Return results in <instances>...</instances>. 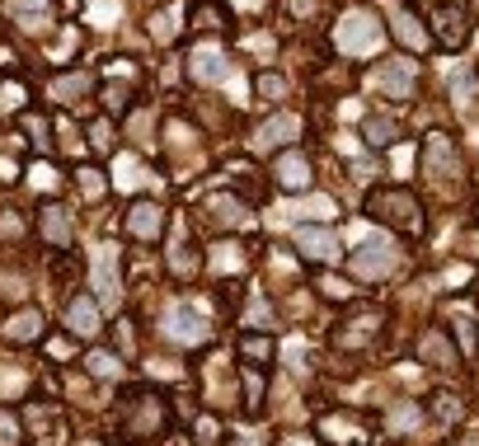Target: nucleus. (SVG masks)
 Returning <instances> with one entry per match:
<instances>
[{
	"label": "nucleus",
	"mask_w": 479,
	"mask_h": 446,
	"mask_svg": "<svg viewBox=\"0 0 479 446\" xmlns=\"http://www.w3.org/2000/svg\"><path fill=\"white\" fill-rule=\"evenodd\" d=\"M90 287L99 301H118L123 296V277H118V250L113 244H94V259H90Z\"/></svg>",
	"instance_id": "nucleus-4"
},
{
	"label": "nucleus",
	"mask_w": 479,
	"mask_h": 446,
	"mask_svg": "<svg viewBox=\"0 0 479 446\" xmlns=\"http://www.w3.org/2000/svg\"><path fill=\"white\" fill-rule=\"evenodd\" d=\"M437 418H442V423L460 418V404H456V394H437Z\"/></svg>",
	"instance_id": "nucleus-36"
},
{
	"label": "nucleus",
	"mask_w": 479,
	"mask_h": 446,
	"mask_svg": "<svg viewBox=\"0 0 479 446\" xmlns=\"http://www.w3.org/2000/svg\"><path fill=\"white\" fill-rule=\"evenodd\" d=\"M240 353H244V357H254V362H268V357H273V343L263 338V334H244Z\"/></svg>",
	"instance_id": "nucleus-30"
},
{
	"label": "nucleus",
	"mask_w": 479,
	"mask_h": 446,
	"mask_svg": "<svg viewBox=\"0 0 479 446\" xmlns=\"http://www.w3.org/2000/svg\"><path fill=\"white\" fill-rule=\"evenodd\" d=\"M14 442H20V427H14L10 414H0V446H14Z\"/></svg>",
	"instance_id": "nucleus-42"
},
{
	"label": "nucleus",
	"mask_w": 479,
	"mask_h": 446,
	"mask_svg": "<svg viewBox=\"0 0 479 446\" xmlns=\"http://www.w3.org/2000/svg\"><path fill=\"white\" fill-rule=\"evenodd\" d=\"M395 263H400V254H395V240L381 235V230H371V235H362L357 240V250H353V273L357 277H386Z\"/></svg>",
	"instance_id": "nucleus-2"
},
{
	"label": "nucleus",
	"mask_w": 479,
	"mask_h": 446,
	"mask_svg": "<svg viewBox=\"0 0 479 446\" xmlns=\"http://www.w3.org/2000/svg\"><path fill=\"white\" fill-rule=\"evenodd\" d=\"M207 207H212V217H217L221 226H240L244 221V207L236 203V197H212Z\"/></svg>",
	"instance_id": "nucleus-26"
},
{
	"label": "nucleus",
	"mask_w": 479,
	"mask_h": 446,
	"mask_svg": "<svg viewBox=\"0 0 479 446\" xmlns=\"http://www.w3.org/2000/svg\"><path fill=\"white\" fill-rule=\"evenodd\" d=\"M38 230L52 244H71V235H76V226H71V211L66 207H43V217H38Z\"/></svg>",
	"instance_id": "nucleus-16"
},
{
	"label": "nucleus",
	"mask_w": 479,
	"mask_h": 446,
	"mask_svg": "<svg viewBox=\"0 0 479 446\" xmlns=\"http://www.w3.org/2000/svg\"><path fill=\"white\" fill-rule=\"evenodd\" d=\"M433 20H437V38L447 43V47H456L460 38H466V28H460V24H466V14H460L456 5H437Z\"/></svg>",
	"instance_id": "nucleus-20"
},
{
	"label": "nucleus",
	"mask_w": 479,
	"mask_h": 446,
	"mask_svg": "<svg viewBox=\"0 0 479 446\" xmlns=\"http://www.w3.org/2000/svg\"><path fill=\"white\" fill-rule=\"evenodd\" d=\"M10 179H14V164H10L5 155H0V184H10Z\"/></svg>",
	"instance_id": "nucleus-52"
},
{
	"label": "nucleus",
	"mask_w": 479,
	"mask_h": 446,
	"mask_svg": "<svg viewBox=\"0 0 479 446\" xmlns=\"http://www.w3.org/2000/svg\"><path fill=\"white\" fill-rule=\"evenodd\" d=\"M250 320H259V329H268V324H273V315H268V301H254V306H250Z\"/></svg>",
	"instance_id": "nucleus-45"
},
{
	"label": "nucleus",
	"mask_w": 479,
	"mask_h": 446,
	"mask_svg": "<svg viewBox=\"0 0 479 446\" xmlns=\"http://www.w3.org/2000/svg\"><path fill=\"white\" fill-rule=\"evenodd\" d=\"M367 141L371 146H390L395 141V123L390 118H367Z\"/></svg>",
	"instance_id": "nucleus-31"
},
{
	"label": "nucleus",
	"mask_w": 479,
	"mask_h": 446,
	"mask_svg": "<svg viewBox=\"0 0 479 446\" xmlns=\"http://www.w3.org/2000/svg\"><path fill=\"white\" fill-rule=\"evenodd\" d=\"M324 433L334 437V442H357V427H353V423H343V418H329V423H324Z\"/></svg>",
	"instance_id": "nucleus-34"
},
{
	"label": "nucleus",
	"mask_w": 479,
	"mask_h": 446,
	"mask_svg": "<svg viewBox=\"0 0 479 446\" xmlns=\"http://www.w3.org/2000/svg\"><path fill=\"white\" fill-rule=\"evenodd\" d=\"M353 174H357V179H371V174H376V164H367V160H353Z\"/></svg>",
	"instance_id": "nucleus-50"
},
{
	"label": "nucleus",
	"mask_w": 479,
	"mask_h": 446,
	"mask_svg": "<svg viewBox=\"0 0 479 446\" xmlns=\"http://www.w3.org/2000/svg\"><path fill=\"white\" fill-rule=\"evenodd\" d=\"M287 10H291V14H301V20H306V14H315V0H287Z\"/></svg>",
	"instance_id": "nucleus-47"
},
{
	"label": "nucleus",
	"mask_w": 479,
	"mask_h": 446,
	"mask_svg": "<svg viewBox=\"0 0 479 446\" xmlns=\"http://www.w3.org/2000/svg\"><path fill=\"white\" fill-rule=\"evenodd\" d=\"M296 137H301V118H296V113H273V118L254 131V151L268 155V151H277V146H287Z\"/></svg>",
	"instance_id": "nucleus-7"
},
{
	"label": "nucleus",
	"mask_w": 479,
	"mask_h": 446,
	"mask_svg": "<svg viewBox=\"0 0 479 446\" xmlns=\"http://www.w3.org/2000/svg\"><path fill=\"white\" fill-rule=\"evenodd\" d=\"M381 24H376V14H367V10H348L343 20L334 24V47L343 57H371L376 47H381Z\"/></svg>",
	"instance_id": "nucleus-1"
},
{
	"label": "nucleus",
	"mask_w": 479,
	"mask_h": 446,
	"mask_svg": "<svg viewBox=\"0 0 479 446\" xmlns=\"http://www.w3.org/2000/svg\"><path fill=\"white\" fill-rule=\"evenodd\" d=\"M423 357H427V362H437V367H447V362H451L456 353L447 348V338H442V334H427V338H423Z\"/></svg>",
	"instance_id": "nucleus-28"
},
{
	"label": "nucleus",
	"mask_w": 479,
	"mask_h": 446,
	"mask_svg": "<svg viewBox=\"0 0 479 446\" xmlns=\"http://www.w3.org/2000/svg\"><path fill=\"white\" fill-rule=\"evenodd\" d=\"M170 268H174L179 277H188V273H197V259H193V250H188L184 230H179V235H174V244H170Z\"/></svg>",
	"instance_id": "nucleus-24"
},
{
	"label": "nucleus",
	"mask_w": 479,
	"mask_h": 446,
	"mask_svg": "<svg viewBox=\"0 0 479 446\" xmlns=\"http://www.w3.org/2000/svg\"><path fill=\"white\" fill-rule=\"evenodd\" d=\"M386 14H390V28H395V38H400L404 47H414V52H419V47H427V28L414 20V14H409L404 5H395V0H390V5H386Z\"/></svg>",
	"instance_id": "nucleus-14"
},
{
	"label": "nucleus",
	"mask_w": 479,
	"mask_h": 446,
	"mask_svg": "<svg viewBox=\"0 0 479 446\" xmlns=\"http://www.w3.org/2000/svg\"><path fill=\"white\" fill-rule=\"evenodd\" d=\"M5 14L20 28L38 33V28H47V20H52V0H5Z\"/></svg>",
	"instance_id": "nucleus-13"
},
{
	"label": "nucleus",
	"mask_w": 479,
	"mask_h": 446,
	"mask_svg": "<svg viewBox=\"0 0 479 446\" xmlns=\"http://www.w3.org/2000/svg\"><path fill=\"white\" fill-rule=\"evenodd\" d=\"M197 433H203V446H212V442H217V423H212V418H207L203 427H197Z\"/></svg>",
	"instance_id": "nucleus-49"
},
{
	"label": "nucleus",
	"mask_w": 479,
	"mask_h": 446,
	"mask_svg": "<svg viewBox=\"0 0 479 446\" xmlns=\"http://www.w3.org/2000/svg\"><path fill=\"white\" fill-rule=\"evenodd\" d=\"M118 14H123V0H90L85 20L94 28H113V24H118Z\"/></svg>",
	"instance_id": "nucleus-23"
},
{
	"label": "nucleus",
	"mask_w": 479,
	"mask_h": 446,
	"mask_svg": "<svg viewBox=\"0 0 479 446\" xmlns=\"http://www.w3.org/2000/svg\"><path fill=\"white\" fill-rule=\"evenodd\" d=\"M277 184L291 188V193L310 188V160L306 155H283V160H277Z\"/></svg>",
	"instance_id": "nucleus-17"
},
{
	"label": "nucleus",
	"mask_w": 479,
	"mask_h": 446,
	"mask_svg": "<svg viewBox=\"0 0 479 446\" xmlns=\"http://www.w3.org/2000/svg\"><path fill=\"white\" fill-rule=\"evenodd\" d=\"M287 217H291V221H296V217H301V221H329V217H334V197H324V193L301 197V203H291Z\"/></svg>",
	"instance_id": "nucleus-21"
},
{
	"label": "nucleus",
	"mask_w": 479,
	"mask_h": 446,
	"mask_svg": "<svg viewBox=\"0 0 479 446\" xmlns=\"http://www.w3.org/2000/svg\"><path fill=\"white\" fill-rule=\"evenodd\" d=\"M250 52H273V38H263V33H254V38H250Z\"/></svg>",
	"instance_id": "nucleus-48"
},
{
	"label": "nucleus",
	"mask_w": 479,
	"mask_h": 446,
	"mask_svg": "<svg viewBox=\"0 0 479 446\" xmlns=\"http://www.w3.org/2000/svg\"><path fill=\"white\" fill-rule=\"evenodd\" d=\"M160 230H164V207H156V203L127 207V235L132 240H160Z\"/></svg>",
	"instance_id": "nucleus-12"
},
{
	"label": "nucleus",
	"mask_w": 479,
	"mask_h": 446,
	"mask_svg": "<svg viewBox=\"0 0 479 446\" xmlns=\"http://www.w3.org/2000/svg\"><path fill=\"white\" fill-rule=\"evenodd\" d=\"M263 442H268L263 433H240V442H236V446H263Z\"/></svg>",
	"instance_id": "nucleus-51"
},
{
	"label": "nucleus",
	"mask_w": 479,
	"mask_h": 446,
	"mask_svg": "<svg viewBox=\"0 0 479 446\" xmlns=\"http://www.w3.org/2000/svg\"><path fill=\"white\" fill-rule=\"evenodd\" d=\"M80 188H85L90 197L104 193V179H99V170H80Z\"/></svg>",
	"instance_id": "nucleus-40"
},
{
	"label": "nucleus",
	"mask_w": 479,
	"mask_h": 446,
	"mask_svg": "<svg viewBox=\"0 0 479 446\" xmlns=\"http://www.w3.org/2000/svg\"><path fill=\"white\" fill-rule=\"evenodd\" d=\"M475 94H479V80L470 71H451V99H456V108H470Z\"/></svg>",
	"instance_id": "nucleus-25"
},
{
	"label": "nucleus",
	"mask_w": 479,
	"mask_h": 446,
	"mask_svg": "<svg viewBox=\"0 0 479 446\" xmlns=\"http://www.w3.org/2000/svg\"><path fill=\"white\" fill-rule=\"evenodd\" d=\"M24 131H28L33 146H47V123L43 118H24Z\"/></svg>",
	"instance_id": "nucleus-39"
},
{
	"label": "nucleus",
	"mask_w": 479,
	"mask_h": 446,
	"mask_svg": "<svg viewBox=\"0 0 479 446\" xmlns=\"http://www.w3.org/2000/svg\"><path fill=\"white\" fill-rule=\"evenodd\" d=\"M296 250H301L306 259H315V263H334L343 254L334 230H324V226H296Z\"/></svg>",
	"instance_id": "nucleus-8"
},
{
	"label": "nucleus",
	"mask_w": 479,
	"mask_h": 446,
	"mask_svg": "<svg viewBox=\"0 0 479 446\" xmlns=\"http://www.w3.org/2000/svg\"><path fill=\"white\" fill-rule=\"evenodd\" d=\"M470 446H479V437H470Z\"/></svg>",
	"instance_id": "nucleus-54"
},
{
	"label": "nucleus",
	"mask_w": 479,
	"mask_h": 446,
	"mask_svg": "<svg viewBox=\"0 0 479 446\" xmlns=\"http://www.w3.org/2000/svg\"><path fill=\"white\" fill-rule=\"evenodd\" d=\"M24 390V376L20 371H0V394H20Z\"/></svg>",
	"instance_id": "nucleus-41"
},
{
	"label": "nucleus",
	"mask_w": 479,
	"mask_h": 446,
	"mask_svg": "<svg viewBox=\"0 0 479 446\" xmlns=\"http://www.w3.org/2000/svg\"><path fill=\"white\" fill-rule=\"evenodd\" d=\"M90 376H118V357L113 353H90Z\"/></svg>",
	"instance_id": "nucleus-32"
},
{
	"label": "nucleus",
	"mask_w": 479,
	"mask_h": 446,
	"mask_svg": "<svg viewBox=\"0 0 479 446\" xmlns=\"http://www.w3.org/2000/svg\"><path fill=\"white\" fill-rule=\"evenodd\" d=\"M456 338H460V348H466V353H475L479 334H475V315H470V310H456Z\"/></svg>",
	"instance_id": "nucleus-29"
},
{
	"label": "nucleus",
	"mask_w": 479,
	"mask_h": 446,
	"mask_svg": "<svg viewBox=\"0 0 479 446\" xmlns=\"http://www.w3.org/2000/svg\"><path fill=\"white\" fill-rule=\"evenodd\" d=\"M38 334H43V315H38V310H20V315H10V324H5L10 343H33Z\"/></svg>",
	"instance_id": "nucleus-19"
},
{
	"label": "nucleus",
	"mask_w": 479,
	"mask_h": 446,
	"mask_svg": "<svg viewBox=\"0 0 479 446\" xmlns=\"http://www.w3.org/2000/svg\"><path fill=\"white\" fill-rule=\"evenodd\" d=\"M113 184H118L123 193L141 188V184H146V170H141V160H132V155H118V164H113Z\"/></svg>",
	"instance_id": "nucleus-22"
},
{
	"label": "nucleus",
	"mask_w": 479,
	"mask_h": 446,
	"mask_svg": "<svg viewBox=\"0 0 479 446\" xmlns=\"http://www.w3.org/2000/svg\"><path fill=\"white\" fill-rule=\"evenodd\" d=\"M217 268H240V254H236V244H221V250H217Z\"/></svg>",
	"instance_id": "nucleus-44"
},
{
	"label": "nucleus",
	"mask_w": 479,
	"mask_h": 446,
	"mask_svg": "<svg viewBox=\"0 0 479 446\" xmlns=\"http://www.w3.org/2000/svg\"><path fill=\"white\" fill-rule=\"evenodd\" d=\"M90 85H94V80H90L85 71L57 76V80H52V99H57V104H76V99H85V94H90Z\"/></svg>",
	"instance_id": "nucleus-18"
},
{
	"label": "nucleus",
	"mask_w": 479,
	"mask_h": 446,
	"mask_svg": "<svg viewBox=\"0 0 479 446\" xmlns=\"http://www.w3.org/2000/svg\"><path fill=\"white\" fill-rule=\"evenodd\" d=\"M90 141H94V151H108V146H113V123H108V118L94 123V127H90Z\"/></svg>",
	"instance_id": "nucleus-35"
},
{
	"label": "nucleus",
	"mask_w": 479,
	"mask_h": 446,
	"mask_svg": "<svg viewBox=\"0 0 479 446\" xmlns=\"http://www.w3.org/2000/svg\"><path fill=\"white\" fill-rule=\"evenodd\" d=\"M244 390H250V404L259 409L263 404V376L259 371H244Z\"/></svg>",
	"instance_id": "nucleus-38"
},
{
	"label": "nucleus",
	"mask_w": 479,
	"mask_h": 446,
	"mask_svg": "<svg viewBox=\"0 0 479 446\" xmlns=\"http://www.w3.org/2000/svg\"><path fill=\"white\" fill-rule=\"evenodd\" d=\"M371 211H376L381 221H395V226L419 230V207H414V197H404V193H376V197H371Z\"/></svg>",
	"instance_id": "nucleus-9"
},
{
	"label": "nucleus",
	"mask_w": 479,
	"mask_h": 446,
	"mask_svg": "<svg viewBox=\"0 0 479 446\" xmlns=\"http://www.w3.org/2000/svg\"><path fill=\"white\" fill-rule=\"evenodd\" d=\"M254 90H259L263 99H283V94H287V80H283V76H259Z\"/></svg>",
	"instance_id": "nucleus-33"
},
{
	"label": "nucleus",
	"mask_w": 479,
	"mask_h": 446,
	"mask_svg": "<svg viewBox=\"0 0 479 446\" xmlns=\"http://www.w3.org/2000/svg\"><path fill=\"white\" fill-rule=\"evenodd\" d=\"M324 291H329V296H339V301H343V296H348L353 287H348V283H339V277H324Z\"/></svg>",
	"instance_id": "nucleus-46"
},
{
	"label": "nucleus",
	"mask_w": 479,
	"mask_h": 446,
	"mask_svg": "<svg viewBox=\"0 0 479 446\" xmlns=\"http://www.w3.org/2000/svg\"><path fill=\"white\" fill-rule=\"evenodd\" d=\"M28 179H33V184H38V188H52V184H57L52 164H33V174H28Z\"/></svg>",
	"instance_id": "nucleus-43"
},
{
	"label": "nucleus",
	"mask_w": 479,
	"mask_h": 446,
	"mask_svg": "<svg viewBox=\"0 0 479 446\" xmlns=\"http://www.w3.org/2000/svg\"><path fill=\"white\" fill-rule=\"evenodd\" d=\"M146 404H137V414L127 418V433L132 437H156L160 427H164V404L156 400V394H141Z\"/></svg>",
	"instance_id": "nucleus-15"
},
{
	"label": "nucleus",
	"mask_w": 479,
	"mask_h": 446,
	"mask_svg": "<svg viewBox=\"0 0 479 446\" xmlns=\"http://www.w3.org/2000/svg\"><path fill=\"white\" fill-rule=\"evenodd\" d=\"M179 20H184V10H170V14H156L151 20V38L156 43H170L174 33H179Z\"/></svg>",
	"instance_id": "nucleus-27"
},
{
	"label": "nucleus",
	"mask_w": 479,
	"mask_h": 446,
	"mask_svg": "<svg viewBox=\"0 0 479 446\" xmlns=\"http://www.w3.org/2000/svg\"><path fill=\"white\" fill-rule=\"evenodd\" d=\"M66 329H71L76 338H94L99 329H104V320H99V301H90V296H71V301H66Z\"/></svg>",
	"instance_id": "nucleus-11"
},
{
	"label": "nucleus",
	"mask_w": 479,
	"mask_h": 446,
	"mask_svg": "<svg viewBox=\"0 0 479 446\" xmlns=\"http://www.w3.org/2000/svg\"><path fill=\"white\" fill-rule=\"evenodd\" d=\"M188 71H193V80H203V85H230V80H236V71H230V57L221 52V47H212V43L193 52Z\"/></svg>",
	"instance_id": "nucleus-6"
},
{
	"label": "nucleus",
	"mask_w": 479,
	"mask_h": 446,
	"mask_svg": "<svg viewBox=\"0 0 479 446\" xmlns=\"http://www.w3.org/2000/svg\"><path fill=\"white\" fill-rule=\"evenodd\" d=\"M423 170L427 174H437V179H451L460 170V160H456V146L442 137V131H433V137L423 141Z\"/></svg>",
	"instance_id": "nucleus-10"
},
{
	"label": "nucleus",
	"mask_w": 479,
	"mask_h": 446,
	"mask_svg": "<svg viewBox=\"0 0 479 446\" xmlns=\"http://www.w3.org/2000/svg\"><path fill=\"white\" fill-rule=\"evenodd\" d=\"M390 427H400V433H404V427H419V409H414V404L395 409V418H390Z\"/></svg>",
	"instance_id": "nucleus-37"
},
{
	"label": "nucleus",
	"mask_w": 479,
	"mask_h": 446,
	"mask_svg": "<svg viewBox=\"0 0 479 446\" xmlns=\"http://www.w3.org/2000/svg\"><path fill=\"white\" fill-rule=\"evenodd\" d=\"M371 90H381L386 99H409L414 94V61H386L371 71Z\"/></svg>",
	"instance_id": "nucleus-5"
},
{
	"label": "nucleus",
	"mask_w": 479,
	"mask_h": 446,
	"mask_svg": "<svg viewBox=\"0 0 479 446\" xmlns=\"http://www.w3.org/2000/svg\"><path fill=\"white\" fill-rule=\"evenodd\" d=\"M230 5H240V10H263V0H230Z\"/></svg>",
	"instance_id": "nucleus-53"
},
{
	"label": "nucleus",
	"mask_w": 479,
	"mask_h": 446,
	"mask_svg": "<svg viewBox=\"0 0 479 446\" xmlns=\"http://www.w3.org/2000/svg\"><path fill=\"white\" fill-rule=\"evenodd\" d=\"M207 334H212V324H207V315L197 306L174 301L170 310H164V338H174V343H184V348H193V343H203Z\"/></svg>",
	"instance_id": "nucleus-3"
}]
</instances>
